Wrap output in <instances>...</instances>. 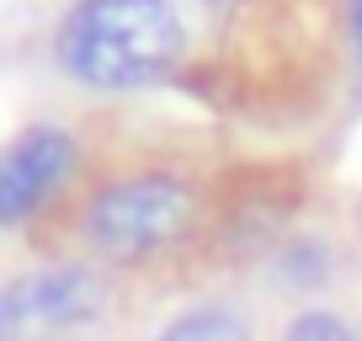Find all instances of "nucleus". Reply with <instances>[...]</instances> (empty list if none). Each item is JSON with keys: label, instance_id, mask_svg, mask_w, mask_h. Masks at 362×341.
Returning a JSON list of instances; mask_svg holds the SVG:
<instances>
[{"label": "nucleus", "instance_id": "obj_8", "mask_svg": "<svg viewBox=\"0 0 362 341\" xmlns=\"http://www.w3.org/2000/svg\"><path fill=\"white\" fill-rule=\"evenodd\" d=\"M341 33H346L351 75H357V86H362V0H341Z\"/></svg>", "mask_w": 362, "mask_h": 341}, {"label": "nucleus", "instance_id": "obj_7", "mask_svg": "<svg viewBox=\"0 0 362 341\" xmlns=\"http://www.w3.org/2000/svg\"><path fill=\"white\" fill-rule=\"evenodd\" d=\"M277 341H362V330L351 325L341 309H325V304H304L283 320Z\"/></svg>", "mask_w": 362, "mask_h": 341}, {"label": "nucleus", "instance_id": "obj_3", "mask_svg": "<svg viewBox=\"0 0 362 341\" xmlns=\"http://www.w3.org/2000/svg\"><path fill=\"white\" fill-rule=\"evenodd\" d=\"M117 309V272L64 256L11 272L0 283V341H54L69 330L102 325Z\"/></svg>", "mask_w": 362, "mask_h": 341}, {"label": "nucleus", "instance_id": "obj_4", "mask_svg": "<svg viewBox=\"0 0 362 341\" xmlns=\"http://www.w3.org/2000/svg\"><path fill=\"white\" fill-rule=\"evenodd\" d=\"M80 166H86V144L64 123H37L6 139L0 144V229H22L37 214H48L75 187Z\"/></svg>", "mask_w": 362, "mask_h": 341}, {"label": "nucleus", "instance_id": "obj_6", "mask_svg": "<svg viewBox=\"0 0 362 341\" xmlns=\"http://www.w3.org/2000/svg\"><path fill=\"white\" fill-rule=\"evenodd\" d=\"M272 288L283 294H320V288L336 277V245L315 229H288L277 245H272V262H267Z\"/></svg>", "mask_w": 362, "mask_h": 341}, {"label": "nucleus", "instance_id": "obj_5", "mask_svg": "<svg viewBox=\"0 0 362 341\" xmlns=\"http://www.w3.org/2000/svg\"><path fill=\"white\" fill-rule=\"evenodd\" d=\"M149 341H261V325L240 294H208L197 304H181Z\"/></svg>", "mask_w": 362, "mask_h": 341}, {"label": "nucleus", "instance_id": "obj_1", "mask_svg": "<svg viewBox=\"0 0 362 341\" xmlns=\"http://www.w3.org/2000/svg\"><path fill=\"white\" fill-rule=\"evenodd\" d=\"M203 229V192L176 166H128L112 170L80 197L75 240L86 262L107 272L160 267L197 240Z\"/></svg>", "mask_w": 362, "mask_h": 341}, {"label": "nucleus", "instance_id": "obj_2", "mask_svg": "<svg viewBox=\"0 0 362 341\" xmlns=\"http://www.w3.org/2000/svg\"><path fill=\"white\" fill-rule=\"evenodd\" d=\"M181 54L187 27L170 0H75L54 27V64L102 96L165 80Z\"/></svg>", "mask_w": 362, "mask_h": 341}, {"label": "nucleus", "instance_id": "obj_9", "mask_svg": "<svg viewBox=\"0 0 362 341\" xmlns=\"http://www.w3.org/2000/svg\"><path fill=\"white\" fill-rule=\"evenodd\" d=\"M203 6H218V0H203Z\"/></svg>", "mask_w": 362, "mask_h": 341}]
</instances>
